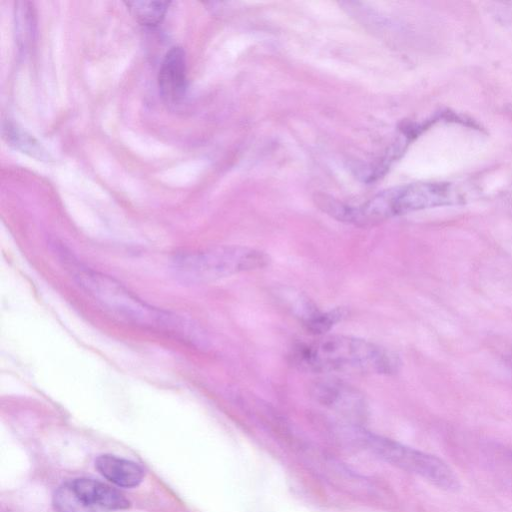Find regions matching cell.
Instances as JSON below:
<instances>
[{"instance_id":"cell-5","label":"cell","mask_w":512,"mask_h":512,"mask_svg":"<svg viewBox=\"0 0 512 512\" xmlns=\"http://www.w3.org/2000/svg\"><path fill=\"white\" fill-rule=\"evenodd\" d=\"M354 432L357 440L371 453L391 465L416 474L441 489L455 491L459 488L456 474L442 459L371 432L361 429Z\"/></svg>"},{"instance_id":"cell-4","label":"cell","mask_w":512,"mask_h":512,"mask_svg":"<svg viewBox=\"0 0 512 512\" xmlns=\"http://www.w3.org/2000/svg\"><path fill=\"white\" fill-rule=\"evenodd\" d=\"M173 263L190 279L210 281L264 268L270 257L254 248L228 245L179 253Z\"/></svg>"},{"instance_id":"cell-6","label":"cell","mask_w":512,"mask_h":512,"mask_svg":"<svg viewBox=\"0 0 512 512\" xmlns=\"http://www.w3.org/2000/svg\"><path fill=\"white\" fill-rule=\"evenodd\" d=\"M52 505L56 512H114L127 509L130 502L121 492L103 482L75 478L58 486Z\"/></svg>"},{"instance_id":"cell-8","label":"cell","mask_w":512,"mask_h":512,"mask_svg":"<svg viewBox=\"0 0 512 512\" xmlns=\"http://www.w3.org/2000/svg\"><path fill=\"white\" fill-rule=\"evenodd\" d=\"M158 86L162 98L169 104L180 102L187 88L185 51L172 47L164 56L158 74Z\"/></svg>"},{"instance_id":"cell-12","label":"cell","mask_w":512,"mask_h":512,"mask_svg":"<svg viewBox=\"0 0 512 512\" xmlns=\"http://www.w3.org/2000/svg\"><path fill=\"white\" fill-rule=\"evenodd\" d=\"M128 10L141 25L154 27L164 18L170 5L168 1H128Z\"/></svg>"},{"instance_id":"cell-7","label":"cell","mask_w":512,"mask_h":512,"mask_svg":"<svg viewBox=\"0 0 512 512\" xmlns=\"http://www.w3.org/2000/svg\"><path fill=\"white\" fill-rule=\"evenodd\" d=\"M310 392L318 403L347 419L362 421L366 417L367 403L364 395L340 379H318L311 385Z\"/></svg>"},{"instance_id":"cell-11","label":"cell","mask_w":512,"mask_h":512,"mask_svg":"<svg viewBox=\"0 0 512 512\" xmlns=\"http://www.w3.org/2000/svg\"><path fill=\"white\" fill-rule=\"evenodd\" d=\"M36 33V14L33 3L22 1L16 6V35L19 46L26 50L32 46Z\"/></svg>"},{"instance_id":"cell-9","label":"cell","mask_w":512,"mask_h":512,"mask_svg":"<svg viewBox=\"0 0 512 512\" xmlns=\"http://www.w3.org/2000/svg\"><path fill=\"white\" fill-rule=\"evenodd\" d=\"M95 468L105 479L122 488L137 487L144 478V470L139 464L112 454L99 455Z\"/></svg>"},{"instance_id":"cell-3","label":"cell","mask_w":512,"mask_h":512,"mask_svg":"<svg viewBox=\"0 0 512 512\" xmlns=\"http://www.w3.org/2000/svg\"><path fill=\"white\" fill-rule=\"evenodd\" d=\"M450 188L441 183H415L380 192L359 206L326 202L324 210L334 218L357 226L378 224L390 217L448 204Z\"/></svg>"},{"instance_id":"cell-2","label":"cell","mask_w":512,"mask_h":512,"mask_svg":"<svg viewBox=\"0 0 512 512\" xmlns=\"http://www.w3.org/2000/svg\"><path fill=\"white\" fill-rule=\"evenodd\" d=\"M73 278L95 303L126 323L162 330L191 341L196 338L198 330L193 323L148 304L106 274L78 266L73 269Z\"/></svg>"},{"instance_id":"cell-1","label":"cell","mask_w":512,"mask_h":512,"mask_svg":"<svg viewBox=\"0 0 512 512\" xmlns=\"http://www.w3.org/2000/svg\"><path fill=\"white\" fill-rule=\"evenodd\" d=\"M290 359L297 368L315 373L391 375L400 368L398 356L387 348L339 334L296 343Z\"/></svg>"},{"instance_id":"cell-10","label":"cell","mask_w":512,"mask_h":512,"mask_svg":"<svg viewBox=\"0 0 512 512\" xmlns=\"http://www.w3.org/2000/svg\"><path fill=\"white\" fill-rule=\"evenodd\" d=\"M3 137L13 148L39 161H50L48 151L31 134L11 121L3 123Z\"/></svg>"}]
</instances>
